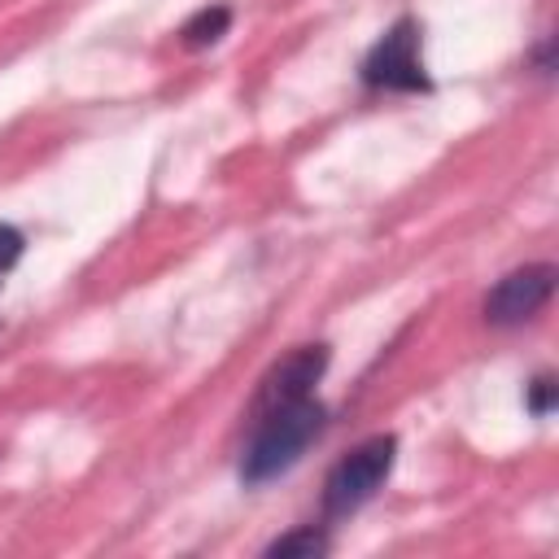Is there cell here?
I'll return each mask as SVG.
<instances>
[{"label":"cell","mask_w":559,"mask_h":559,"mask_svg":"<svg viewBox=\"0 0 559 559\" xmlns=\"http://www.w3.org/2000/svg\"><path fill=\"white\" fill-rule=\"evenodd\" d=\"M249 415H253V432H249V441L240 450V480L249 489L293 472L301 463V454L328 428V406L314 393L310 397H293V402H275V406H258Z\"/></svg>","instance_id":"obj_1"},{"label":"cell","mask_w":559,"mask_h":559,"mask_svg":"<svg viewBox=\"0 0 559 559\" xmlns=\"http://www.w3.org/2000/svg\"><path fill=\"white\" fill-rule=\"evenodd\" d=\"M393 459H397V437L393 432L367 437L345 459H336V467L323 480V520H345L358 507H367L376 498V489L389 480Z\"/></svg>","instance_id":"obj_2"},{"label":"cell","mask_w":559,"mask_h":559,"mask_svg":"<svg viewBox=\"0 0 559 559\" xmlns=\"http://www.w3.org/2000/svg\"><path fill=\"white\" fill-rule=\"evenodd\" d=\"M419 35L424 31L415 17H397L362 57V83L376 92H432V79L419 57Z\"/></svg>","instance_id":"obj_3"},{"label":"cell","mask_w":559,"mask_h":559,"mask_svg":"<svg viewBox=\"0 0 559 559\" xmlns=\"http://www.w3.org/2000/svg\"><path fill=\"white\" fill-rule=\"evenodd\" d=\"M555 280H559V271L550 262H533V266L507 271L485 297V319L493 328H515V323L533 319L555 297Z\"/></svg>","instance_id":"obj_4"},{"label":"cell","mask_w":559,"mask_h":559,"mask_svg":"<svg viewBox=\"0 0 559 559\" xmlns=\"http://www.w3.org/2000/svg\"><path fill=\"white\" fill-rule=\"evenodd\" d=\"M328 358H332L328 345H297L288 358H280V362L262 376V384H258L249 411L275 406V402H293V397H310L314 384H319L323 371H328Z\"/></svg>","instance_id":"obj_5"},{"label":"cell","mask_w":559,"mask_h":559,"mask_svg":"<svg viewBox=\"0 0 559 559\" xmlns=\"http://www.w3.org/2000/svg\"><path fill=\"white\" fill-rule=\"evenodd\" d=\"M227 26H231V9L227 4H205L179 26V39H183V48H210L227 35Z\"/></svg>","instance_id":"obj_6"},{"label":"cell","mask_w":559,"mask_h":559,"mask_svg":"<svg viewBox=\"0 0 559 559\" xmlns=\"http://www.w3.org/2000/svg\"><path fill=\"white\" fill-rule=\"evenodd\" d=\"M328 550H332V537L319 524H301V528H293V533H284L266 546L271 559H319Z\"/></svg>","instance_id":"obj_7"},{"label":"cell","mask_w":559,"mask_h":559,"mask_svg":"<svg viewBox=\"0 0 559 559\" xmlns=\"http://www.w3.org/2000/svg\"><path fill=\"white\" fill-rule=\"evenodd\" d=\"M524 402H528V411H533L537 419L550 415V411H555V376H550V371L533 376V384L524 389Z\"/></svg>","instance_id":"obj_8"},{"label":"cell","mask_w":559,"mask_h":559,"mask_svg":"<svg viewBox=\"0 0 559 559\" xmlns=\"http://www.w3.org/2000/svg\"><path fill=\"white\" fill-rule=\"evenodd\" d=\"M22 249H26L22 231H17V227H9V223H0V284H4V275H9L13 266H17Z\"/></svg>","instance_id":"obj_9"}]
</instances>
